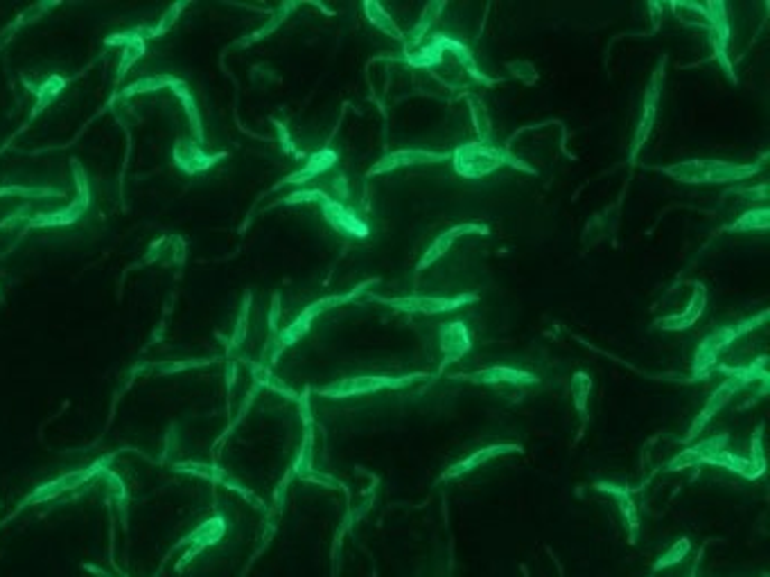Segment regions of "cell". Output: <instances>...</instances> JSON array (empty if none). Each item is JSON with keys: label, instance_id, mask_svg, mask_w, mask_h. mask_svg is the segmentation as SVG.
<instances>
[{"label": "cell", "instance_id": "obj_25", "mask_svg": "<svg viewBox=\"0 0 770 577\" xmlns=\"http://www.w3.org/2000/svg\"><path fill=\"white\" fill-rule=\"evenodd\" d=\"M508 70H511L517 79L524 81V84H533V81L538 79V72H535L533 63L529 61H511L508 63Z\"/></svg>", "mask_w": 770, "mask_h": 577}, {"label": "cell", "instance_id": "obj_10", "mask_svg": "<svg viewBox=\"0 0 770 577\" xmlns=\"http://www.w3.org/2000/svg\"><path fill=\"white\" fill-rule=\"evenodd\" d=\"M728 442H729L728 433H719V435L707 437V440H702V442H698V444L689 446V449L680 451V453L675 455V458L671 460L669 464H666V472H678V469H687V467H698V464H705V460L710 458V455H714V453H719V451L728 449Z\"/></svg>", "mask_w": 770, "mask_h": 577}, {"label": "cell", "instance_id": "obj_19", "mask_svg": "<svg viewBox=\"0 0 770 577\" xmlns=\"http://www.w3.org/2000/svg\"><path fill=\"white\" fill-rule=\"evenodd\" d=\"M443 7H445L443 3H431L430 7H427L425 12H422L421 21H418V25L413 27L412 34H409V39H407V50H413V48H416V45L421 43L422 36H427V30H430L431 23H434L436 18H439V14L443 12Z\"/></svg>", "mask_w": 770, "mask_h": 577}, {"label": "cell", "instance_id": "obj_20", "mask_svg": "<svg viewBox=\"0 0 770 577\" xmlns=\"http://www.w3.org/2000/svg\"><path fill=\"white\" fill-rule=\"evenodd\" d=\"M335 162H337V153L335 151H328V149H326V151H319L317 156L310 158L308 167H305L303 171H299V174H296V176H292L290 180H301V183H303V180L314 179V176L321 174V171L330 169V167L335 165Z\"/></svg>", "mask_w": 770, "mask_h": 577}, {"label": "cell", "instance_id": "obj_11", "mask_svg": "<svg viewBox=\"0 0 770 577\" xmlns=\"http://www.w3.org/2000/svg\"><path fill=\"white\" fill-rule=\"evenodd\" d=\"M472 347L470 329L463 323H448L441 327V350H443V361H441V370L448 368L450 363L461 359L468 354Z\"/></svg>", "mask_w": 770, "mask_h": 577}, {"label": "cell", "instance_id": "obj_9", "mask_svg": "<svg viewBox=\"0 0 770 577\" xmlns=\"http://www.w3.org/2000/svg\"><path fill=\"white\" fill-rule=\"evenodd\" d=\"M517 451H520V446H517L515 442H502V444L484 446V449L472 451L468 458L459 460V463H454L452 467L445 469V472L441 473L439 481L443 482V481H454V478H461V476H466V473L479 469L481 464L490 463L493 458H499V455H504V453H517Z\"/></svg>", "mask_w": 770, "mask_h": 577}, {"label": "cell", "instance_id": "obj_2", "mask_svg": "<svg viewBox=\"0 0 770 577\" xmlns=\"http://www.w3.org/2000/svg\"><path fill=\"white\" fill-rule=\"evenodd\" d=\"M759 169L761 165H741V162L687 160L664 167V174L682 183H728V180L747 179Z\"/></svg>", "mask_w": 770, "mask_h": 577}, {"label": "cell", "instance_id": "obj_6", "mask_svg": "<svg viewBox=\"0 0 770 577\" xmlns=\"http://www.w3.org/2000/svg\"><path fill=\"white\" fill-rule=\"evenodd\" d=\"M373 300L377 302H385V305L394 307V309L400 311H418V314H441V311H452L459 309V307H466L470 305V302L479 300V296L477 293H461V296H452V298H445V296H412V298H373Z\"/></svg>", "mask_w": 770, "mask_h": 577}, {"label": "cell", "instance_id": "obj_14", "mask_svg": "<svg viewBox=\"0 0 770 577\" xmlns=\"http://www.w3.org/2000/svg\"><path fill=\"white\" fill-rule=\"evenodd\" d=\"M468 379L475 383H511V386H533L538 377L526 370L506 368V365H490V368L479 370V372L468 374Z\"/></svg>", "mask_w": 770, "mask_h": 577}, {"label": "cell", "instance_id": "obj_27", "mask_svg": "<svg viewBox=\"0 0 770 577\" xmlns=\"http://www.w3.org/2000/svg\"><path fill=\"white\" fill-rule=\"evenodd\" d=\"M698 562H700V559H696V563H693V568H691V572H689V577H696V568H698Z\"/></svg>", "mask_w": 770, "mask_h": 577}, {"label": "cell", "instance_id": "obj_18", "mask_svg": "<svg viewBox=\"0 0 770 577\" xmlns=\"http://www.w3.org/2000/svg\"><path fill=\"white\" fill-rule=\"evenodd\" d=\"M364 12H366L368 21H371L373 27H377V30L385 32V34L394 36V39H404L403 32H400V27L394 23V18H391L389 14H386L385 9L380 7V5H377V3H366V5H364Z\"/></svg>", "mask_w": 770, "mask_h": 577}, {"label": "cell", "instance_id": "obj_16", "mask_svg": "<svg viewBox=\"0 0 770 577\" xmlns=\"http://www.w3.org/2000/svg\"><path fill=\"white\" fill-rule=\"evenodd\" d=\"M705 305H707V288L702 287V284H698V287L693 288V296L691 300H689L687 309H684L682 314H675V316H669V318L657 320V327L669 329V332H680V329L691 327V325L702 316Z\"/></svg>", "mask_w": 770, "mask_h": 577}, {"label": "cell", "instance_id": "obj_26", "mask_svg": "<svg viewBox=\"0 0 770 577\" xmlns=\"http://www.w3.org/2000/svg\"><path fill=\"white\" fill-rule=\"evenodd\" d=\"M332 189H335L337 198H339V203L344 201V198H348V180L344 179V176H337L335 183H332ZM335 198V201H337Z\"/></svg>", "mask_w": 770, "mask_h": 577}, {"label": "cell", "instance_id": "obj_24", "mask_svg": "<svg viewBox=\"0 0 770 577\" xmlns=\"http://www.w3.org/2000/svg\"><path fill=\"white\" fill-rule=\"evenodd\" d=\"M443 50L436 48L434 43L425 45V48H421L418 52H412L407 57V63H412V66L418 68H431V66H439L441 61H443Z\"/></svg>", "mask_w": 770, "mask_h": 577}, {"label": "cell", "instance_id": "obj_3", "mask_svg": "<svg viewBox=\"0 0 770 577\" xmlns=\"http://www.w3.org/2000/svg\"><path fill=\"white\" fill-rule=\"evenodd\" d=\"M765 318H768V311L759 314L756 318L743 320V323H738V325H728V327H720V329H716L714 334H710V336H707L705 341L700 343V347L696 350L693 372L696 374L710 372V368L716 363V359H719L720 352H723L725 347L729 345V343H734V338L743 336V334H747L750 329H755L756 323H765Z\"/></svg>", "mask_w": 770, "mask_h": 577}, {"label": "cell", "instance_id": "obj_17", "mask_svg": "<svg viewBox=\"0 0 770 577\" xmlns=\"http://www.w3.org/2000/svg\"><path fill=\"white\" fill-rule=\"evenodd\" d=\"M689 550H691V541H689L687 536H680V539H675L673 544H671L669 548H666L664 553H662L660 557L653 562L651 571L660 572V571H666V568H671V566H678L680 562H684V559H687Z\"/></svg>", "mask_w": 770, "mask_h": 577}, {"label": "cell", "instance_id": "obj_4", "mask_svg": "<svg viewBox=\"0 0 770 577\" xmlns=\"http://www.w3.org/2000/svg\"><path fill=\"white\" fill-rule=\"evenodd\" d=\"M755 374H756V368L729 370V377L725 379V381L720 383L719 388H716L714 395H711L710 399H707L705 408H702L700 415H698V417H696V422L691 424V428H689V433H687V440H693V437H696L698 433H700L702 428H705L707 424H710V419L714 417V415L719 413V410L723 408V406L728 404V401L732 399V397L737 395V392L741 390L743 386H746V383L755 381Z\"/></svg>", "mask_w": 770, "mask_h": 577}, {"label": "cell", "instance_id": "obj_8", "mask_svg": "<svg viewBox=\"0 0 770 577\" xmlns=\"http://www.w3.org/2000/svg\"><path fill=\"white\" fill-rule=\"evenodd\" d=\"M319 203H321L323 216H326L328 224H330L335 230H339V233L344 234H350V237H359V239L371 234L366 221L359 219V216L355 215V212H350L344 203L335 201V198H330L328 194Z\"/></svg>", "mask_w": 770, "mask_h": 577}, {"label": "cell", "instance_id": "obj_22", "mask_svg": "<svg viewBox=\"0 0 770 577\" xmlns=\"http://www.w3.org/2000/svg\"><path fill=\"white\" fill-rule=\"evenodd\" d=\"M470 111H472V120H475V129L481 138V144H493L490 142L493 126H490V117L484 104H481L479 99H470Z\"/></svg>", "mask_w": 770, "mask_h": 577}, {"label": "cell", "instance_id": "obj_1", "mask_svg": "<svg viewBox=\"0 0 770 577\" xmlns=\"http://www.w3.org/2000/svg\"><path fill=\"white\" fill-rule=\"evenodd\" d=\"M450 158H452L454 171L463 176V179H484V176L493 174L502 165L533 171L524 162L517 160L515 156H511L506 149H499L495 144H463V147L454 149Z\"/></svg>", "mask_w": 770, "mask_h": 577}, {"label": "cell", "instance_id": "obj_13", "mask_svg": "<svg viewBox=\"0 0 770 577\" xmlns=\"http://www.w3.org/2000/svg\"><path fill=\"white\" fill-rule=\"evenodd\" d=\"M597 490L617 500L621 517L626 521V530H628V541L635 544L639 535V509L633 500V491L624 485H615V482H597Z\"/></svg>", "mask_w": 770, "mask_h": 577}, {"label": "cell", "instance_id": "obj_7", "mask_svg": "<svg viewBox=\"0 0 770 577\" xmlns=\"http://www.w3.org/2000/svg\"><path fill=\"white\" fill-rule=\"evenodd\" d=\"M662 79H664V61L657 66V70L653 72V79L651 84H648V90L644 93V111H642V120H639L637 131H635V142H633V151H630V162L637 160V153L639 149L644 147V142H646L648 133H651L653 124H655V117H657V102H660V90H662Z\"/></svg>", "mask_w": 770, "mask_h": 577}, {"label": "cell", "instance_id": "obj_12", "mask_svg": "<svg viewBox=\"0 0 770 577\" xmlns=\"http://www.w3.org/2000/svg\"><path fill=\"white\" fill-rule=\"evenodd\" d=\"M450 153H436L427 151V149H398V151H391L386 156H382L376 165L371 167L368 174H385V171L398 169L404 165H416V162H439L448 160Z\"/></svg>", "mask_w": 770, "mask_h": 577}, {"label": "cell", "instance_id": "obj_15", "mask_svg": "<svg viewBox=\"0 0 770 577\" xmlns=\"http://www.w3.org/2000/svg\"><path fill=\"white\" fill-rule=\"evenodd\" d=\"M468 233H484V234H488V228H486L484 224H461V225H454V228H450V230H445L443 234H439V237L434 239V242H431V246L427 248V252L425 255H422V260H421V269H425V266H431L434 264L436 260H439V257H443L445 252L450 251V246H452L454 242H457L459 237H461V234H468Z\"/></svg>", "mask_w": 770, "mask_h": 577}, {"label": "cell", "instance_id": "obj_5", "mask_svg": "<svg viewBox=\"0 0 770 577\" xmlns=\"http://www.w3.org/2000/svg\"><path fill=\"white\" fill-rule=\"evenodd\" d=\"M421 374H413V377H350L341 379V381L330 383V386L321 388L323 397H359V395H371V392L385 390V388H403L409 386L413 379H418Z\"/></svg>", "mask_w": 770, "mask_h": 577}, {"label": "cell", "instance_id": "obj_21", "mask_svg": "<svg viewBox=\"0 0 770 577\" xmlns=\"http://www.w3.org/2000/svg\"><path fill=\"white\" fill-rule=\"evenodd\" d=\"M589 392H592V381H589L588 374H574V379H571V399H574L576 410H579L583 417H588Z\"/></svg>", "mask_w": 770, "mask_h": 577}, {"label": "cell", "instance_id": "obj_23", "mask_svg": "<svg viewBox=\"0 0 770 577\" xmlns=\"http://www.w3.org/2000/svg\"><path fill=\"white\" fill-rule=\"evenodd\" d=\"M765 228H768V210L746 212V215L738 216L734 224L728 225V230H737V233H743V230H765Z\"/></svg>", "mask_w": 770, "mask_h": 577}]
</instances>
